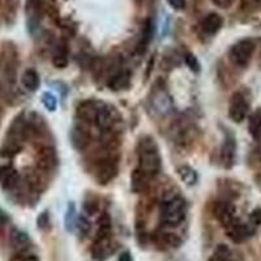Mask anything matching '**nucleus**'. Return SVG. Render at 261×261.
I'll return each instance as SVG.
<instances>
[{
    "label": "nucleus",
    "mask_w": 261,
    "mask_h": 261,
    "mask_svg": "<svg viewBox=\"0 0 261 261\" xmlns=\"http://www.w3.org/2000/svg\"><path fill=\"white\" fill-rule=\"evenodd\" d=\"M249 111V103L247 98L242 93L232 95L230 106H228V116L232 122L242 123L247 118Z\"/></svg>",
    "instance_id": "nucleus-4"
},
{
    "label": "nucleus",
    "mask_w": 261,
    "mask_h": 261,
    "mask_svg": "<svg viewBox=\"0 0 261 261\" xmlns=\"http://www.w3.org/2000/svg\"><path fill=\"white\" fill-rule=\"evenodd\" d=\"M7 220H8V218H7V214L4 213V212L2 211V209H0V225H3V223H6Z\"/></svg>",
    "instance_id": "nucleus-37"
},
{
    "label": "nucleus",
    "mask_w": 261,
    "mask_h": 261,
    "mask_svg": "<svg viewBox=\"0 0 261 261\" xmlns=\"http://www.w3.org/2000/svg\"><path fill=\"white\" fill-rule=\"evenodd\" d=\"M137 157H139L137 169L141 170L149 179L155 178L160 174L162 163H161L160 150H158L154 140L150 137H145L141 140L139 144Z\"/></svg>",
    "instance_id": "nucleus-1"
},
{
    "label": "nucleus",
    "mask_w": 261,
    "mask_h": 261,
    "mask_svg": "<svg viewBox=\"0 0 261 261\" xmlns=\"http://www.w3.org/2000/svg\"><path fill=\"white\" fill-rule=\"evenodd\" d=\"M235 151H237V145L235 140L232 137H227L223 143L222 149H221V160H222L223 166L230 169L235 162Z\"/></svg>",
    "instance_id": "nucleus-16"
},
{
    "label": "nucleus",
    "mask_w": 261,
    "mask_h": 261,
    "mask_svg": "<svg viewBox=\"0 0 261 261\" xmlns=\"http://www.w3.org/2000/svg\"><path fill=\"white\" fill-rule=\"evenodd\" d=\"M37 165L43 171L54 170V167L57 166V154H55L54 149L48 148V146L41 149L38 151V157H37Z\"/></svg>",
    "instance_id": "nucleus-12"
},
{
    "label": "nucleus",
    "mask_w": 261,
    "mask_h": 261,
    "mask_svg": "<svg viewBox=\"0 0 261 261\" xmlns=\"http://www.w3.org/2000/svg\"><path fill=\"white\" fill-rule=\"evenodd\" d=\"M187 213V204L181 197H172L163 202L161 209V220L169 226H176L184 220Z\"/></svg>",
    "instance_id": "nucleus-2"
},
{
    "label": "nucleus",
    "mask_w": 261,
    "mask_h": 261,
    "mask_svg": "<svg viewBox=\"0 0 261 261\" xmlns=\"http://www.w3.org/2000/svg\"><path fill=\"white\" fill-rule=\"evenodd\" d=\"M21 80H22V85H24L28 90H30V92H34V90L38 89L39 74L37 73V71H34V69H27V71L24 72V74H22V79H21Z\"/></svg>",
    "instance_id": "nucleus-20"
},
{
    "label": "nucleus",
    "mask_w": 261,
    "mask_h": 261,
    "mask_svg": "<svg viewBox=\"0 0 261 261\" xmlns=\"http://www.w3.org/2000/svg\"><path fill=\"white\" fill-rule=\"evenodd\" d=\"M42 103H43V106H45L48 111L57 110L58 101L57 98L54 97L51 93H45V94L42 95Z\"/></svg>",
    "instance_id": "nucleus-29"
},
{
    "label": "nucleus",
    "mask_w": 261,
    "mask_h": 261,
    "mask_svg": "<svg viewBox=\"0 0 261 261\" xmlns=\"http://www.w3.org/2000/svg\"><path fill=\"white\" fill-rule=\"evenodd\" d=\"M151 36H153V24H151L150 20H146L143 27V34H141V41H140L139 45L140 53H144L146 50V46L149 45Z\"/></svg>",
    "instance_id": "nucleus-25"
},
{
    "label": "nucleus",
    "mask_w": 261,
    "mask_h": 261,
    "mask_svg": "<svg viewBox=\"0 0 261 261\" xmlns=\"http://www.w3.org/2000/svg\"><path fill=\"white\" fill-rule=\"evenodd\" d=\"M93 258L95 261H105L110 253H113V248H111L110 238L106 239H95V243L92 249Z\"/></svg>",
    "instance_id": "nucleus-15"
},
{
    "label": "nucleus",
    "mask_w": 261,
    "mask_h": 261,
    "mask_svg": "<svg viewBox=\"0 0 261 261\" xmlns=\"http://www.w3.org/2000/svg\"><path fill=\"white\" fill-rule=\"evenodd\" d=\"M249 221L253 226H261V208L255 209L249 216Z\"/></svg>",
    "instance_id": "nucleus-31"
},
{
    "label": "nucleus",
    "mask_w": 261,
    "mask_h": 261,
    "mask_svg": "<svg viewBox=\"0 0 261 261\" xmlns=\"http://www.w3.org/2000/svg\"><path fill=\"white\" fill-rule=\"evenodd\" d=\"M118 261H132V256H130V253L128 251H125V252H123L122 255L119 256Z\"/></svg>",
    "instance_id": "nucleus-36"
},
{
    "label": "nucleus",
    "mask_w": 261,
    "mask_h": 261,
    "mask_svg": "<svg viewBox=\"0 0 261 261\" xmlns=\"http://www.w3.org/2000/svg\"><path fill=\"white\" fill-rule=\"evenodd\" d=\"M45 11V3L43 0H27V15L29 16L30 24L38 22Z\"/></svg>",
    "instance_id": "nucleus-19"
},
{
    "label": "nucleus",
    "mask_w": 261,
    "mask_h": 261,
    "mask_svg": "<svg viewBox=\"0 0 261 261\" xmlns=\"http://www.w3.org/2000/svg\"><path fill=\"white\" fill-rule=\"evenodd\" d=\"M71 141L72 145L77 150H84L92 141V135L86 128L81 125H74L71 130Z\"/></svg>",
    "instance_id": "nucleus-10"
},
{
    "label": "nucleus",
    "mask_w": 261,
    "mask_h": 261,
    "mask_svg": "<svg viewBox=\"0 0 261 261\" xmlns=\"http://www.w3.org/2000/svg\"><path fill=\"white\" fill-rule=\"evenodd\" d=\"M76 226H77V230L81 234V237L85 238L86 235L89 234L90 232V228H92V226H90V222L88 221V218L84 216H80L77 218V222H76Z\"/></svg>",
    "instance_id": "nucleus-28"
},
{
    "label": "nucleus",
    "mask_w": 261,
    "mask_h": 261,
    "mask_svg": "<svg viewBox=\"0 0 261 261\" xmlns=\"http://www.w3.org/2000/svg\"><path fill=\"white\" fill-rule=\"evenodd\" d=\"M214 216L221 225L228 227L235 221L234 205L228 201H218L214 205Z\"/></svg>",
    "instance_id": "nucleus-7"
},
{
    "label": "nucleus",
    "mask_w": 261,
    "mask_h": 261,
    "mask_svg": "<svg viewBox=\"0 0 261 261\" xmlns=\"http://www.w3.org/2000/svg\"><path fill=\"white\" fill-rule=\"evenodd\" d=\"M151 105L154 107V110L158 114H161V115H166L172 109L171 98H170V95L165 90H160V92H157L153 95Z\"/></svg>",
    "instance_id": "nucleus-14"
},
{
    "label": "nucleus",
    "mask_w": 261,
    "mask_h": 261,
    "mask_svg": "<svg viewBox=\"0 0 261 261\" xmlns=\"http://www.w3.org/2000/svg\"><path fill=\"white\" fill-rule=\"evenodd\" d=\"M150 179L140 169H135L130 175V190L135 193H141L148 188Z\"/></svg>",
    "instance_id": "nucleus-18"
},
{
    "label": "nucleus",
    "mask_w": 261,
    "mask_h": 261,
    "mask_svg": "<svg viewBox=\"0 0 261 261\" xmlns=\"http://www.w3.org/2000/svg\"><path fill=\"white\" fill-rule=\"evenodd\" d=\"M248 129L249 134L255 139H258L261 136V111H256L249 116Z\"/></svg>",
    "instance_id": "nucleus-24"
},
{
    "label": "nucleus",
    "mask_w": 261,
    "mask_h": 261,
    "mask_svg": "<svg viewBox=\"0 0 261 261\" xmlns=\"http://www.w3.org/2000/svg\"><path fill=\"white\" fill-rule=\"evenodd\" d=\"M116 122V114L114 109H111L110 106H106V105H102L99 111H98L97 116H95L94 124L97 125L99 129L109 130L114 127Z\"/></svg>",
    "instance_id": "nucleus-8"
},
{
    "label": "nucleus",
    "mask_w": 261,
    "mask_h": 261,
    "mask_svg": "<svg viewBox=\"0 0 261 261\" xmlns=\"http://www.w3.org/2000/svg\"><path fill=\"white\" fill-rule=\"evenodd\" d=\"M167 3L175 11H181L186 8V0H167Z\"/></svg>",
    "instance_id": "nucleus-33"
},
{
    "label": "nucleus",
    "mask_w": 261,
    "mask_h": 261,
    "mask_svg": "<svg viewBox=\"0 0 261 261\" xmlns=\"http://www.w3.org/2000/svg\"><path fill=\"white\" fill-rule=\"evenodd\" d=\"M184 60H186V64H187L188 68L193 72H199L200 71V63L197 60V58L193 55V54L188 53L186 57H184Z\"/></svg>",
    "instance_id": "nucleus-30"
},
{
    "label": "nucleus",
    "mask_w": 261,
    "mask_h": 261,
    "mask_svg": "<svg viewBox=\"0 0 261 261\" xmlns=\"http://www.w3.org/2000/svg\"><path fill=\"white\" fill-rule=\"evenodd\" d=\"M179 176H180L181 180L184 181L188 186H193L197 180V174L193 169H191L190 166H183L179 169Z\"/></svg>",
    "instance_id": "nucleus-26"
},
{
    "label": "nucleus",
    "mask_w": 261,
    "mask_h": 261,
    "mask_svg": "<svg viewBox=\"0 0 261 261\" xmlns=\"http://www.w3.org/2000/svg\"><path fill=\"white\" fill-rule=\"evenodd\" d=\"M102 103H98L95 101H85L79 105L77 107V116L85 123H94L95 116L101 109Z\"/></svg>",
    "instance_id": "nucleus-9"
},
{
    "label": "nucleus",
    "mask_w": 261,
    "mask_h": 261,
    "mask_svg": "<svg viewBox=\"0 0 261 261\" xmlns=\"http://www.w3.org/2000/svg\"><path fill=\"white\" fill-rule=\"evenodd\" d=\"M11 243L15 248L24 249L30 243V239L27 232L21 231V230H13L12 234H11Z\"/></svg>",
    "instance_id": "nucleus-22"
},
{
    "label": "nucleus",
    "mask_w": 261,
    "mask_h": 261,
    "mask_svg": "<svg viewBox=\"0 0 261 261\" xmlns=\"http://www.w3.org/2000/svg\"><path fill=\"white\" fill-rule=\"evenodd\" d=\"M255 51V43L251 39H242L237 42L230 50V59L238 67H247Z\"/></svg>",
    "instance_id": "nucleus-3"
},
{
    "label": "nucleus",
    "mask_w": 261,
    "mask_h": 261,
    "mask_svg": "<svg viewBox=\"0 0 261 261\" xmlns=\"http://www.w3.org/2000/svg\"><path fill=\"white\" fill-rule=\"evenodd\" d=\"M37 226L39 228H46L48 226V216L47 213H42L41 216L38 217V220H37Z\"/></svg>",
    "instance_id": "nucleus-34"
},
{
    "label": "nucleus",
    "mask_w": 261,
    "mask_h": 261,
    "mask_svg": "<svg viewBox=\"0 0 261 261\" xmlns=\"http://www.w3.org/2000/svg\"><path fill=\"white\" fill-rule=\"evenodd\" d=\"M231 249L228 248L226 244H218L217 248L214 249L213 255L209 258V261H231Z\"/></svg>",
    "instance_id": "nucleus-23"
},
{
    "label": "nucleus",
    "mask_w": 261,
    "mask_h": 261,
    "mask_svg": "<svg viewBox=\"0 0 261 261\" xmlns=\"http://www.w3.org/2000/svg\"><path fill=\"white\" fill-rule=\"evenodd\" d=\"M223 25V18L222 16H220L218 13H209L208 16H205L202 18L201 24V30L205 33V34H208V36H214L217 33L220 32L221 28Z\"/></svg>",
    "instance_id": "nucleus-11"
},
{
    "label": "nucleus",
    "mask_w": 261,
    "mask_h": 261,
    "mask_svg": "<svg viewBox=\"0 0 261 261\" xmlns=\"http://www.w3.org/2000/svg\"><path fill=\"white\" fill-rule=\"evenodd\" d=\"M11 261H39L36 255H24V253H17L11 258Z\"/></svg>",
    "instance_id": "nucleus-32"
},
{
    "label": "nucleus",
    "mask_w": 261,
    "mask_h": 261,
    "mask_svg": "<svg viewBox=\"0 0 261 261\" xmlns=\"http://www.w3.org/2000/svg\"><path fill=\"white\" fill-rule=\"evenodd\" d=\"M255 232V228L248 223H242V222H232L231 225L227 227V235L235 243H242L246 239L251 238Z\"/></svg>",
    "instance_id": "nucleus-6"
},
{
    "label": "nucleus",
    "mask_w": 261,
    "mask_h": 261,
    "mask_svg": "<svg viewBox=\"0 0 261 261\" xmlns=\"http://www.w3.org/2000/svg\"><path fill=\"white\" fill-rule=\"evenodd\" d=\"M130 83V73L128 71H120L118 73H115L114 76H111L107 86L110 88L114 92H119V90H123L125 88L129 86Z\"/></svg>",
    "instance_id": "nucleus-17"
},
{
    "label": "nucleus",
    "mask_w": 261,
    "mask_h": 261,
    "mask_svg": "<svg viewBox=\"0 0 261 261\" xmlns=\"http://www.w3.org/2000/svg\"><path fill=\"white\" fill-rule=\"evenodd\" d=\"M118 174V163L113 158H106L97 167V180L99 184L110 183Z\"/></svg>",
    "instance_id": "nucleus-5"
},
{
    "label": "nucleus",
    "mask_w": 261,
    "mask_h": 261,
    "mask_svg": "<svg viewBox=\"0 0 261 261\" xmlns=\"http://www.w3.org/2000/svg\"><path fill=\"white\" fill-rule=\"evenodd\" d=\"M53 63L57 68H65L68 64V58H67V51L64 48H59L57 54L54 55Z\"/></svg>",
    "instance_id": "nucleus-27"
},
{
    "label": "nucleus",
    "mask_w": 261,
    "mask_h": 261,
    "mask_svg": "<svg viewBox=\"0 0 261 261\" xmlns=\"http://www.w3.org/2000/svg\"><path fill=\"white\" fill-rule=\"evenodd\" d=\"M214 4H216L218 8H230V7L232 6V3H234V0H212Z\"/></svg>",
    "instance_id": "nucleus-35"
},
{
    "label": "nucleus",
    "mask_w": 261,
    "mask_h": 261,
    "mask_svg": "<svg viewBox=\"0 0 261 261\" xmlns=\"http://www.w3.org/2000/svg\"><path fill=\"white\" fill-rule=\"evenodd\" d=\"M256 155H257L258 160L261 161V140L257 143V146H256Z\"/></svg>",
    "instance_id": "nucleus-38"
},
{
    "label": "nucleus",
    "mask_w": 261,
    "mask_h": 261,
    "mask_svg": "<svg viewBox=\"0 0 261 261\" xmlns=\"http://www.w3.org/2000/svg\"><path fill=\"white\" fill-rule=\"evenodd\" d=\"M20 175L17 170L13 169L12 166H3L0 167V186L4 190H12L18 184Z\"/></svg>",
    "instance_id": "nucleus-13"
},
{
    "label": "nucleus",
    "mask_w": 261,
    "mask_h": 261,
    "mask_svg": "<svg viewBox=\"0 0 261 261\" xmlns=\"http://www.w3.org/2000/svg\"><path fill=\"white\" fill-rule=\"evenodd\" d=\"M157 243L165 248H178L181 244V239L178 235L171 234V232H162L158 235Z\"/></svg>",
    "instance_id": "nucleus-21"
}]
</instances>
